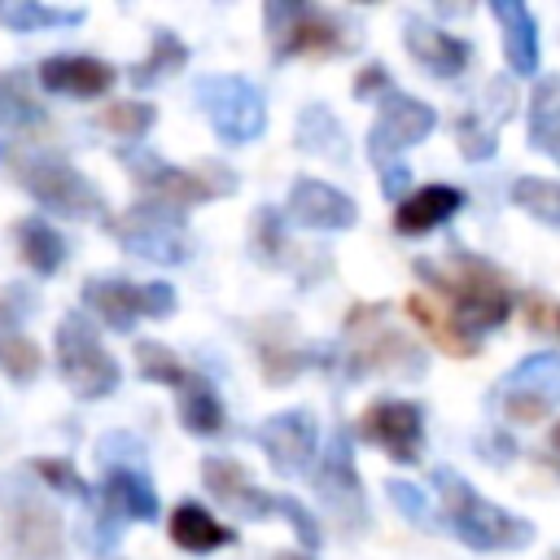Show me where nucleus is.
<instances>
[{
	"instance_id": "nucleus-31",
	"label": "nucleus",
	"mask_w": 560,
	"mask_h": 560,
	"mask_svg": "<svg viewBox=\"0 0 560 560\" xmlns=\"http://www.w3.org/2000/svg\"><path fill=\"white\" fill-rule=\"evenodd\" d=\"M83 9H52L39 0H0V26L9 31H44V26H74Z\"/></svg>"
},
{
	"instance_id": "nucleus-2",
	"label": "nucleus",
	"mask_w": 560,
	"mask_h": 560,
	"mask_svg": "<svg viewBox=\"0 0 560 560\" xmlns=\"http://www.w3.org/2000/svg\"><path fill=\"white\" fill-rule=\"evenodd\" d=\"M416 276H424L455 311V319L477 332V328H494L508 319V306H512V293H508V280L499 267H490L486 258H472V254H455L446 262H429V258H416Z\"/></svg>"
},
{
	"instance_id": "nucleus-35",
	"label": "nucleus",
	"mask_w": 560,
	"mask_h": 560,
	"mask_svg": "<svg viewBox=\"0 0 560 560\" xmlns=\"http://www.w3.org/2000/svg\"><path fill=\"white\" fill-rule=\"evenodd\" d=\"M512 201L521 210H529L534 219L542 223H556L560 228V184L556 179H538V175H521L512 184Z\"/></svg>"
},
{
	"instance_id": "nucleus-17",
	"label": "nucleus",
	"mask_w": 560,
	"mask_h": 560,
	"mask_svg": "<svg viewBox=\"0 0 560 560\" xmlns=\"http://www.w3.org/2000/svg\"><path fill=\"white\" fill-rule=\"evenodd\" d=\"M284 210H289L293 223L319 228V232H341V228H354V219H359V206L324 179H298L289 188Z\"/></svg>"
},
{
	"instance_id": "nucleus-34",
	"label": "nucleus",
	"mask_w": 560,
	"mask_h": 560,
	"mask_svg": "<svg viewBox=\"0 0 560 560\" xmlns=\"http://www.w3.org/2000/svg\"><path fill=\"white\" fill-rule=\"evenodd\" d=\"M258 363H262V376H267L271 385H284V381H293V376L302 372L306 354L289 341V328H284V337L258 332Z\"/></svg>"
},
{
	"instance_id": "nucleus-14",
	"label": "nucleus",
	"mask_w": 560,
	"mask_h": 560,
	"mask_svg": "<svg viewBox=\"0 0 560 560\" xmlns=\"http://www.w3.org/2000/svg\"><path fill=\"white\" fill-rule=\"evenodd\" d=\"M158 516V490L149 481L144 468L136 464H105V477H101V529H105V542L118 538V525L114 521H153Z\"/></svg>"
},
{
	"instance_id": "nucleus-15",
	"label": "nucleus",
	"mask_w": 560,
	"mask_h": 560,
	"mask_svg": "<svg viewBox=\"0 0 560 560\" xmlns=\"http://www.w3.org/2000/svg\"><path fill=\"white\" fill-rule=\"evenodd\" d=\"M258 446L267 451L271 468L293 477L302 472L311 459H315V416L293 407V411H280V416H267L258 429H254Z\"/></svg>"
},
{
	"instance_id": "nucleus-11",
	"label": "nucleus",
	"mask_w": 560,
	"mask_h": 560,
	"mask_svg": "<svg viewBox=\"0 0 560 560\" xmlns=\"http://www.w3.org/2000/svg\"><path fill=\"white\" fill-rule=\"evenodd\" d=\"M433 122H438L433 105H424V101H416V96H407V92H385V96H381V114H376V122H372V131H368V158H372L381 171L394 166V158H398L407 144L424 140V136L433 131Z\"/></svg>"
},
{
	"instance_id": "nucleus-42",
	"label": "nucleus",
	"mask_w": 560,
	"mask_h": 560,
	"mask_svg": "<svg viewBox=\"0 0 560 560\" xmlns=\"http://www.w3.org/2000/svg\"><path fill=\"white\" fill-rule=\"evenodd\" d=\"M276 512H284V516L293 521V529H298V538H302L306 547H319V525H315V516H311L298 499H276Z\"/></svg>"
},
{
	"instance_id": "nucleus-36",
	"label": "nucleus",
	"mask_w": 560,
	"mask_h": 560,
	"mask_svg": "<svg viewBox=\"0 0 560 560\" xmlns=\"http://www.w3.org/2000/svg\"><path fill=\"white\" fill-rule=\"evenodd\" d=\"M0 368L13 381H31L39 372V346L22 332H0Z\"/></svg>"
},
{
	"instance_id": "nucleus-48",
	"label": "nucleus",
	"mask_w": 560,
	"mask_h": 560,
	"mask_svg": "<svg viewBox=\"0 0 560 560\" xmlns=\"http://www.w3.org/2000/svg\"><path fill=\"white\" fill-rule=\"evenodd\" d=\"M280 560H302V556H280Z\"/></svg>"
},
{
	"instance_id": "nucleus-9",
	"label": "nucleus",
	"mask_w": 560,
	"mask_h": 560,
	"mask_svg": "<svg viewBox=\"0 0 560 560\" xmlns=\"http://www.w3.org/2000/svg\"><path fill=\"white\" fill-rule=\"evenodd\" d=\"M83 306L109 324L114 332H127L140 315L149 319H162L175 311V289L171 284H131V280H118V276H92L83 284Z\"/></svg>"
},
{
	"instance_id": "nucleus-27",
	"label": "nucleus",
	"mask_w": 560,
	"mask_h": 560,
	"mask_svg": "<svg viewBox=\"0 0 560 560\" xmlns=\"http://www.w3.org/2000/svg\"><path fill=\"white\" fill-rule=\"evenodd\" d=\"M298 149H306V153H319V158H332V162H346V131H341V122L332 118V109L328 105H306L302 109V118H298Z\"/></svg>"
},
{
	"instance_id": "nucleus-38",
	"label": "nucleus",
	"mask_w": 560,
	"mask_h": 560,
	"mask_svg": "<svg viewBox=\"0 0 560 560\" xmlns=\"http://www.w3.org/2000/svg\"><path fill=\"white\" fill-rule=\"evenodd\" d=\"M494 131H499V118H477V114H464L459 127H455V140H459V153L481 162L494 153Z\"/></svg>"
},
{
	"instance_id": "nucleus-16",
	"label": "nucleus",
	"mask_w": 560,
	"mask_h": 560,
	"mask_svg": "<svg viewBox=\"0 0 560 560\" xmlns=\"http://www.w3.org/2000/svg\"><path fill=\"white\" fill-rule=\"evenodd\" d=\"M201 481H206V490L214 494V503H223L232 516L258 521V516L276 512V499H271L262 486H254L249 472H245L236 459H228V455H206V459H201Z\"/></svg>"
},
{
	"instance_id": "nucleus-41",
	"label": "nucleus",
	"mask_w": 560,
	"mask_h": 560,
	"mask_svg": "<svg viewBox=\"0 0 560 560\" xmlns=\"http://www.w3.org/2000/svg\"><path fill=\"white\" fill-rule=\"evenodd\" d=\"M503 416L516 424H538L551 416V402H542L534 394H503Z\"/></svg>"
},
{
	"instance_id": "nucleus-22",
	"label": "nucleus",
	"mask_w": 560,
	"mask_h": 560,
	"mask_svg": "<svg viewBox=\"0 0 560 560\" xmlns=\"http://www.w3.org/2000/svg\"><path fill=\"white\" fill-rule=\"evenodd\" d=\"M350 368H354V372H407V376H416V372H424V359H420V350H416L402 332L376 328L372 337L354 341Z\"/></svg>"
},
{
	"instance_id": "nucleus-6",
	"label": "nucleus",
	"mask_w": 560,
	"mask_h": 560,
	"mask_svg": "<svg viewBox=\"0 0 560 560\" xmlns=\"http://www.w3.org/2000/svg\"><path fill=\"white\" fill-rule=\"evenodd\" d=\"M105 232L127 254H140V258L162 262V267L184 262L192 254V232H188L184 214L162 210V206H149V201H136L122 214H105Z\"/></svg>"
},
{
	"instance_id": "nucleus-44",
	"label": "nucleus",
	"mask_w": 560,
	"mask_h": 560,
	"mask_svg": "<svg viewBox=\"0 0 560 560\" xmlns=\"http://www.w3.org/2000/svg\"><path fill=\"white\" fill-rule=\"evenodd\" d=\"M258 236H262V254H267V258L284 254V232L276 228V214H271V206H262V214H258Z\"/></svg>"
},
{
	"instance_id": "nucleus-46",
	"label": "nucleus",
	"mask_w": 560,
	"mask_h": 560,
	"mask_svg": "<svg viewBox=\"0 0 560 560\" xmlns=\"http://www.w3.org/2000/svg\"><path fill=\"white\" fill-rule=\"evenodd\" d=\"M407 175H411V171H407L402 162L385 166V175H381V192H385L389 201H398V197H402V188H407Z\"/></svg>"
},
{
	"instance_id": "nucleus-40",
	"label": "nucleus",
	"mask_w": 560,
	"mask_h": 560,
	"mask_svg": "<svg viewBox=\"0 0 560 560\" xmlns=\"http://www.w3.org/2000/svg\"><path fill=\"white\" fill-rule=\"evenodd\" d=\"M31 468H35L52 490L74 494V499H92V490H88V481L79 477V468H74V464H66V459H35Z\"/></svg>"
},
{
	"instance_id": "nucleus-21",
	"label": "nucleus",
	"mask_w": 560,
	"mask_h": 560,
	"mask_svg": "<svg viewBox=\"0 0 560 560\" xmlns=\"http://www.w3.org/2000/svg\"><path fill=\"white\" fill-rule=\"evenodd\" d=\"M459 206H464V192L459 188H451V184H424V188H416L411 197L398 201L394 228L402 236H420V232H433L438 223H446Z\"/></svg>"
},
{
	"instance_id": "nucleus-7",
	"label": "nucleus",
	"mask_w": 560,
	"mask_h": 560,
	"mask_svg": "<svg viewBox=\"0 0 560 560\" xmlns=\"http://www.w3.org/2000/svg\"><path fill=\"white\" fill-rule=\"evenodd\" d=\"M267 31H271V52L276 57H337L354 48V35L324 9L293 4V0H271L267 4Z\"/></svg>"
},
{
	"instance_id": "nucleus-45",
	"label": "nucleus",
	"mask_w": 560,
	"mask_h": 560,
	"mask_svg": "<svg viewBox=\"0 0 560 560\" xmlns=\"http://www.w3.org/2000/svg\"><path fill=\"white\" fill-rule=\"evenodd\" d=\"M372 92H389V74H385V66H368L359 79H354V96H372Z\"/></svg>"
},
{
	"instance_id": "nucleus-20",
	"label": "nucleus",
	"mask_w": 560,
	"mask_h": 560,
	"mask_svg": "<svg viewBox=\"0 0 560 560\" xmlns=\"http://www.w3.org/2000/svg\"><path fill=\"white\" fill-rule=\"evenodd\" d=\"M490 13L503 26V57L512 74L538 70V22L521 0H490Z\"/></svg>"
},
{
	"instance_id": "nucleus-4",
	"label": "nucleus",
	"mask_w": 560,
	"mask_h": 560,
	"mask_svg": "<svg viewBox=\"0 0 560 560\" xmlns=\"http://www.w3.org/2000/svg\"><path fill=\"white\" fill-rule=\"evenodd\" d=\"M433 486H438V499H442V512H446V525L455 529L459 542L477 547V551H516L534 538L529 521L494 508L490 499H481L459 472L451 468H438L433 472Z\"/></svg>"
},
{
	"instance_id": "nucleus-30",
	"label": "nucleus",
	"mask_w": 560,
	"mask_h": 560,
	"mask_svg": "<svg viewBox=\"0 0 560 560\" xmlns=\"http://www.w3.org/2000/svg\"><path fill=\"white\" fill-rule=\"evenodd\" d=\"M508 394H534L542 402L560 398V354H529L525 363L512 368V376L503 381Z\"/></svg>"
},
{
	"instance_id": "nucleus-10",
	"label": "nucleus",
	"mask_w": 560,
	"mask_h": 560,
	"mask_svg": "<svg viewBox=\"0 0 560 560\" xmlns=\"http://www.w3.org/2000/svg\"><path fill=\"white\" fill-rule=\"evenodd\" d=\"M4 508V547L18 560H61L66 529L48 499H39L35 490H9Z\"/></svg>"
},
{
	"instance_id": "nucleus-12",
	"label": "nucleus",
	"mask_w": 560,
	"mask_h": 560,
	"mask_svg": "<svg viewBox=\"0 0 560 560\" xmlns=\"http://www.w3.org/2000/svg\"><path fill=\"white\" fill-rule=\"evenodd\" d=\"M311 486H315L319 503H324L337 521H346V529H350V521H354V525L368 521V503H363L359 472H354V464H350V438H346V429H337L332 442H328V451L315 459Z\"/></svg>"
},
{
	"instance_id": "nucleus-23",
	"label": "nucleus",
	"mask_w": 560,
	"mask_h": 560,
	"mask_svg": "<svg viewBox=\"0 0 560 560\" xmlns=\"http://www.w3.org/2000/svg\"><path fill=\"white\" fill-rule=\"evenodd\" d=\"M407 315L429 332V341H433L442 354H455V359L477 354V332H468V328L455 319V311H451V306H438L433 298L411 293V298H407Z\"/></svg>"
},
{
	"instance_id": "nucleus-47",
	"label": "nucleus",
	"mask_w": 560,
	"mask_h": 560,
	"mask_svg": "<svg viewBox=\"0 0 560 560\" xmlns=\"http://www.w3.org/2000/svg\"><path fill=\"white\" fill-rule=\"evenodd\" d=\"M556 446H560V424H556Z\"/></svg>"
},
{
	"instance_id": "nucleus-37",
	"label": "nucleus",
	"mask_w": 560,
	"mask_h": 560,
	"mask_svg": "<svg viewBox=\"0 0 560 560\" xmlns=\"http://www.w3.org/2000/svg\"><path fill=\"white\" fill-rule=\"evenodd\" d=\"M31 122H39V109L22 92V79L0 74V127H31Z\"/></svg>"
},
{
	"instance_id": "nucleus-8",
	"label": "nucleus",
	"mask_w": 560,
	"mask_h": 560,
	"mask_svg": "<svg viewBox=\"0 0 560 560\" xmlns=\"http://www.w3.org/2000/svg\"><path fill=\"white\" fill-rule=\"evenodd\" d=\"M197 105H201V114L210 118V127H214V136L223 144H249L267 127L262 92L254 83H245L241 74L197 79Z\"/></svg>"
},
{
	"instance_id": "nucleus-18",
	"label": "nucleus",
	"mask_w": 560,
	"mask_h": 560,
	"mask_svg": "<svg viewBox=\"0 0 560 560\" xmlns=\"http://www.w3.org/2000/svg\"><path fill=\"white\" fill-rule=\"evenodd\" d=\"M114 66L101 57H83V52H57L39 61V83L48 92L61 96H105L114 88Z\"/></svg>"
},
{
	"instance_id": "nucleus-39",
	"label": "nucleus",
	"mask_w": 560,
	"mask_h": 560,
	"mask_svg": "<svg viewBox=\"0 0 560 560\" xmlns=\"http://www.w3.org/2000/svg\"><path fill=\"white\" fill-rule=\"evenodd\" d=\"M521 311H525V324H529L534 332H542V337H560V302H556V298L529 289V293L521 298Z\"/></svg>"
},
{
	"instance_id": "nucleus-3",
	"label": "nucleus",
	"mask_w": 560,
	"mask_h": 560,
	"mask_svg": "<svg viewBox=\"0 0 560 560\" xmlns=\"http://www.w3.org/2000/svg\"><path fill=\"white\" fill-rule=\"evenodd\" d=\"M118 162L131 171V184L140 188V197L149 206H162V210H175V214H184L197 201L236 192V171L223 166V162H201L197 171H188V166L162 162L149 149H122Z\"/></svg>"
},
{
	"instance_id": "nucleus-24",
	"label": "nucleus",
	"mask_w": 560,
	"mask_h": 560,
	"mask_svg": "<svg viewBox=\"0 0 560 560\" xmlns=\"http://www.w3.org/2000/svg\"><path fill=\"white\" fill-rule=\"evenodd\" d=\"M171 542L175 547H184V551H214V547H228L236 534L228 529V525H219L201 503H179L175 512H171Z\"/></svg>"
},
{
	"instance_id": "nucleus-25",
	"label": "nucleus",
	"mask_w": 560,
	"mask_h": 560,
	"mask_svg": "<svg viewBox=\"0 0 560 560\" xmlns=\"http://www.w3.org/2000/svg\"><path fill=\"white\" fill-rule=\"evenodd\" d=\"M13 236H18V254H22V262H26L35 276H52V271L61 267V258H66V241H61V232L48 228L44 219H22V223L13 228Z\"/></svg>"
},
{
	"instance_id": "nucleus-28",
	"label": "nucleus",
	"mask_w": 560,
	"mask_h": 560,
	"mask_svg": "<svg viewBox=\"0 0 560 560\" xmlns=\"http://www.w3.org/2000/svg\"><path fill=\"white\" fill-rule=\"evenodd\" d=\"M184 66H188V44H184L175 31L158 26L149 57L131 66V83H136V88H153V83H162L171 70H184Z\"/></svg>"
},
{
	"instance_id": "nucleus-29",
	"label": "nucleus",
	"mask_w": 560,
	"mask_h": 560,
	"mask_svg": "<svg viewBox=\"0 0 560 560\" xmlns=\"http://www.w3.org/2000/svg\"><path fill=\"white\" fill-rule=\"evenodd\" d=\"M179 420H184L188 433H201V438H210V433L223 429V402H219V394L210 389V381H201L197 372H192V381L179 389Z\"/></svg>"
},
{
	"instance_id": "nucleus-13",
	"label": "nucleus",
	"mask_w": 560,
	"mask_h": 560,
	"mask_svg": "<svg viewBox=\"0 0 560 560\" xmlns=\"http://www.w3.org/2000/svg\"><path fill=\"white\" fill-rule=\"evenodd\" d=\"M359 433L398 464H416L424 451V416L407 398H381L359 416Z\"/></svg>"
},
{
	"instance_id": "nucleus-1",
	"label": "nucleus",
	"mask_w": 560,
	"mask_h": 560,
	"mask_svg": "<svg viewBox=\"0 0 560 560\" xmlns=\"http://www.w3.org/2000/svg\"><path fill=\"white\" fill-rule=\"evenodd\" d=\"M0 166L13 175L18 188H26L44 210L66 214V219H101L105 223V192L79 171L70 166L61 153L52 149H35L26 140H4L0 144Z\"/></svg>"
},
{
	"instance_id": "nucleus-33",
	"label": "nucleus",
	"mask_w": 560,
	"mask_h": 560,
	"mask_svg": "<svg viewBox=\"0 0 560 560\" xmlns=\"http://www.w3.org/2000/svg\"><path fill=\"white\" fill-rule=\"evenodd\" d=\"M153 118H158V109L144 105V101H109L105 109H96L92 122L114 131V136H122V140H140L153 127Z\"/></svg>"
},
{
	"instance_id": "nucleus-32",
	"label": "nucleus",
	"mask_w": 560,
	"mask_h": 560,
	"mask_svg": "<svg viewBox=\"0 0 560 560\" xmlns=\"http://www.w3.org/2000/svg\"><path fill=\"white\" fill-rule=\"evenodd\" d=\"M136 368H140V376H149V381H158V385H166V389H184L188 381H192V372L175 359V350H166L162 341H140L136 346Z\"/></svg>"
},
{
	"instance_id": "nucleus-19",
	"label": "nucleus",
	"mask_w": 560,
	"mask_h": 560,
	"mask_svg": "<svg viewBox=\"0 0 560 560\" xmlns=\"http://www.w3.org/2000/svg\"><path fill=\"white\" fill-rule=\"evenodd\" d=\"M402 44H407V52H411L429 74H438V79H455V74L468 66V57H472L459 35H446L442 26H433V22H424V18H407V22H402Z\"/></svg>"
},
{
	"instance_id": "nucleus-5",
	"label": "nucleus",
	"mask_w": 560,
	"mask_h": 560,
	"mask_svg": "<svg viewBox=\"0 0 560 560\" xmlns=\"http://www.w3.org/2000/svg\"><path fill=\"white\" fill-rule=\"evenodd\" d=\"M57 368H61V381L70 385V394H79L88 402L114 394L122 381L118 359L101 346L88 315H66L57 324Z\"/></svg>"
},
{
	"instance_id": "nucleus-26",
	"label": "nucleus",
	"mask_w": 560,
	"mask_h": 560,
	"mask_svg": "<svg viewBox=\"0 0 560 560\" xmlns=\"http://www.w3.org/2000/svg\"><path fill=\"white\" fill-rule=\"evenodd\" d=\"M529 144L560 162V74H547L529 101Z\"/></svg>"
},
{
	"instance_id": "nucleus-43",
	"label": "nucleus",
	"mask_w": 560,
	"mask_h": 560,
	"mask_svg": "<svg viewBox=\"0 0 560 560\" xmlns=\"http://www.w3.org/2000/svg\"><path fill=\"white\" fill-rule=\"evenodd\" d=\"M385 490H389L394 508H398V512H407L411 521H424V516H429V508H424V499H420V490H416V486H407V481H389Z\"/></svg>"
}]
</instances>
